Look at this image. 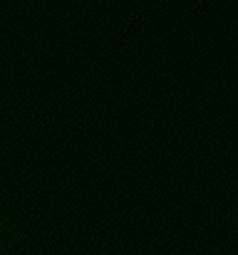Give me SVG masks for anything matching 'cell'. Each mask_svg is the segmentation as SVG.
Segmentation results:
<instances>
[{"label": "cell", "instance_id": "6da1fadb", "mask_svg": "<svg viewBox=\"0 0 238 255\" xmlns=\"http://www.w3.org/2000/svg\"><path fill=\"white\" fill-rule=\"evenodd\" d=\"M20 238H22L20 223L10 213L0 211V255H10V251L20 243Z\"/></svg>", "mask_w": 238, "mask_h": 255}, {"label": "cell", "instance_id": "7a4b0ae2", "mask_svg": "<svg viewBox=\"0 0 238 255\" xmlns=\"http://www.w3.org/2000/svg\"><path fill=\"white\" fill-rule=\"evenodd\" d=\"M231 223H234V233H236V238H238V196H236V201H234V211H231Z\"/></svg>", "mask_w": 238, "mask_h": 255}]
</instances>
